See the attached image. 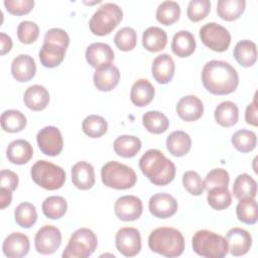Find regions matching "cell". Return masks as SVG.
I'll return each instance as SVG.
<instances>
[{
    "mask_svg": "<svg viewBox=\"0 0 258 258\" xmlns=\"http://www.w3.org/2000/svg\"><path fill=\"white\" fill-rule=\"evenodd\" d=\"M202 82L205 89L211 94L228 95L236 91L239 85V76L229 62L213 59L204 66Z\"/></svg>",
    "mask_w": 258,
    "mask_h": 258,
    "instance_id": "cell-1",
    "label": "cell"
},
{
    "mask_svg": "<svg viewBox=\"0 0 258 258\" xmlns=\"http://www.w3.org/2000/svg\"><path fill=\"white\" fill-rule=\"evenodd\" d=\"M142 173L155 185H166L175 176L174 163L158 149H148L139 159Z\"/></svg>",
    "mask_w": 258,
    "mask_h": 258,
    "instance_id": "cell-2",
    "label": "cell"
},
{
    "mask_svg": "<svg viewBox=\"0 0 258 258\" xmlns=\"http://www.w3.org/2000/svg\"><path fill=\"white\" fill-rule=\"evenodd\" d=\"M148 246L152 252L162 256L177 257L183 253L184 238L175 228L160 227L150 233Z\"/></svg>",
    "mask_w": 258,
    "mask_h": 258,
    "instance_id": "cell-3",
    "label": "cell"
},
{
    "mask_svg": "<svg viewBox=\"0 0 258 258\" xmlns=\"http://www.w3.org/2000/svg\"><path fill=\"white\" fill-rule=\"evenodd\" d=\"M191 246L199 256L205 258H223L229 252L227 240L209 230L197 231L192 236Z\"/></svg>",
    "mask_w": 258,
    "mask_h": 258,
    "instance_id": "cell-4",
    "label": "cell"
},
{
    "mask_svg": "<svg viewBox=\"0 0 258 258\" xmlns=\"http://www.w3.org/2000/svg\"><path fill=\"white\" fill-rule=\"evenodd\" d=\"M32 180L39 186L47 190H55L60 188L66 181L64 170L47 160H37L30 169Z\"/></svg>",
    "mask_w": 258,
    "mask_h": 258,
    "instance_id": "cell-5",
    "label": "cell"
},
{
    "mask_svg": "<svg viewBox=\"0 0 258 258\" xmlns=\"http://www.w3.org/2000/svg\"><path fill=\"white\" fill-rule=\"evenodd\" d=\"M102 182L111 188L128 189L135 185L137 175L128 165L118 161H109L101 168Z\"/></svg>",
    "mask_w": 258,
    "mask_h": 258,
    "instance_id": "cell-6",
    "label": "cell"
},
{
    "mask_svg": "<svg viewBox=\"0 0 258 258\" xmlns=\"http://www.w3.org/2000/svg\"><path fill=\"white\" fill-rule=\"evenodd\" d=\"M123 18L122 9L115 3L101 5L90 19V30L99 36L111 33Z\"/></svg>",
    "mask_w": 258,
    "mask_h": 258,
    "instance_id": "cell-7",
    "label": "cell"
},
{
    "mask_svg": "<svg viewBox=\"0 0 258 258\" xmlns=\"http://www.w3.org/2000/svg\"><path fill=\"white\" fill-rule=\"evenodd\" d=\"M98 246L96 234L88 228H80L71 236L62 252L63 258H87L91 256Z\"/></svg>",
    "mask_w": 258,
    "mask_h": 258,
    "instance_id": "cell-8",
    "label": "cell"
},
{
    "mask_svg": "<svg viewBox=\"0 0 258 258\" xmlns=\"http://www.w3.org/2000/svg\"><path fill=\"white\" fill-rule=\"evenodd\" d=\"M200 37L207 47L217 52L226 51L231 43L229 30L216 22H209L203 25L200 28Z\"/></svg>",
    "mask_w": 258,
    "mask_h": 258,
    "instance_id": "cell-9",
    "label": "cell"
},
{
    "mask_svg": "<svg viewBox=\"0 0 258 258\" xmlns=\"http://www.w3.org/2000/svg\"><path fill=\"white\" fill-rule=\"evenodd\" d=\"M61 244L60 231L51 225L41 227L34 237L35 250L42 255L54 253Z\"/></svg>",
    "mask_w": 258,
    "mask_h": 258,
    "instance_id": "cell-10",
    "label": "cell"
},
{
    "mask_svg": "<svg viewBox=\"0 0 258 258\" xmlns=\"http://www.w3.org/2000/svg\"><path fill=\"white\" fill-rule=\"evenodd\" d=\"M37 145L40 151L48 156L58 155L63 147V140L58 128L45 126L36 135Z\"/></svg>",
    "mask_w": 258,
    "mask_h": 258,
    "instance_id": "cell-11",
    "label": "cell"
},
{
    "mask_svg": "<svg viewBox=\"0 0 258 258\" xmlns=\"http://www.w3.org/2000/svg\"><path fill=\"white\" fill-rule=\"evenodd\" d=\"M117 250L126 257H134L141 250V236L133 227L121 228L115 237Z\"/></svg>",
    "mask_w": 258,
    "mask_h": 258,
    "instance_id": "cell-12",
    "label": "cell"
},
{
    "mask_svg": "<svg viewBox=\"0 0 258 258\" xmlns=\"http://www.w3.org/2000/svg\"><path fill=\"white\" fill-rule=\"evenodd\" d=\"M143 211L142 201L135 196H123L116 200L114 212L116 217L124 222L135 221L140 218Z\"/></svg>",
    "mask_w": 258,
    "mask_h": 258,
    "instance_id": "cell-13",
    "label": "cell"
},
{
    "mask_svg": "<svg viewBox=\"0 0 258 258\" xmlns=\"http://www.w3.org/2000/svg\"><path fill=\"white\" fill-rule=\"evenodd\" d=\"M177 207L175 198L166 192L155 194L148 202L149 212L159 219H167L173 216L177 211Z\"/></svg>",
    "mask_w": 258,
    "mask_h": 258,
    "instance_id": "cell-14",
    "label": "cell"
},
{
    "mask_svg": "<svg viewBox=\"0 0 258 258\" xmlns=\"http://www.w3.org/2000/svg\"><path fill=\"white\" fill-rule=\"evenodd\" d=\"M229 252L233 256H243L248 253L252 246V237L248 231L234 227L226 234Z\"/></svg>",
    "mask_w": 258,
    "mask_h": 258,
    "instance_id": "cell-15",
    "label": "cell"
},
{
    "mask_svg": "<svg viewBox=\"0 0 258 258\" xmlns=\"http://www.w3.org/2000/svg\"><path fill=\"white\" fill-rule=\"evenodd\" d=\"M93 81L95 87L102 92L112 91L120 81V72L113 63H108L96 69Z\"/></svg>",
    "mask_w": 258,
    "mask_h": 258,
    "instance_id": "cell-16",
    "label": "cell"
},
{
    "mask_svg": "<svg viewBox=\"0 0 258 258\" xmlns=\"http://www.w3.org/2000/svg\"><path fill=\"white\" fill-rule=\"evenodd\" d=\"M176 113L183 121L194 122L203 116L204 104L197 96L187 95L177 102Z\"/></svg>",
    "mask_w": 258,
    "mask_h": 258,
    "instance_id": "cell-17",
    "label": "cell"
},
{
    "mask_svg": "<svg viewBox=\"0 0 258 258\" xmlns=\"http://www.w3.org/2000/svg\"><path fill=\"white\" fill-rule=\"evenodd\" d=\"M30 243L26 235L13 232L9 234L3 241V254L9 258H20L27 255L29 252Z\"/></svg>",
    "mask_w": 258,
    "mask_h": 258,
    "instance_id": "cell-18",
    "label": "cell"
},
{
    "mask_svg": "<svg viewBox=\"0 0 258 258\" xmlns=\"http://www.w3.org/2000/svg\"><path fill=\"white\" fill-rule=\"evenodd\" d=\"M89 64L95 69L112 63L114 60V51L111 46L104 42H94L90 44L85 53Z\"/></svg>",
    "mask_w": 258,
    "mask_h": 258,
    "instance_id": "cell-19",
    "label": "cell"
},
{
    "mask_svg": "<svg viewBox=\"0 0 258 258\" xmlns=\"http://www.w3.org/2000/svg\"><path fill=\"white\" fill-rule=\"evenodd\" d=\"M95 170L91 163L79 161L72 167V181L74 185L81 189L87 190L95 184Z\"/></svg>",
    "mask_w": 258,
    "mask_h": 258,
    "instance_id": "cell-20",
    "label": "cell"
},
{
    "mask_svg": "<svg viewBox=\"0 0 258 258\" xmlns=\"http://www.w3.org/2000/svg\"><path fill=\"white\" fill-rule=\"evenodd\" d=\"M174 69L175 66L172 57L167 53H161L157 55L152 62V77L158 84H167L173 78Z\"/></svg>",
    "mask_w": 258,
    "mask_h": 258,
    "instance_id": "cell-21",
    "label": "cell"
},
{
    "mask_svg": "<svg viewBox=\"0 0 258 258\" xmlns=\"http://www.w3.org/2000/svg\"><path fill=\"white\" fill-rule=\"evenodd\" d=\"M36 72V64L32 56L28 54H19L11 62V74L18 82H28Z\"/></svg>",
    "mask_w": 258,
    "mask_h": 258,
    "instance_id": "cell-22",
    "label": "cell"
},
{
    "mask_svg": "<svg viewBox=\"0 0 258 258\" xmlns=\"http://www.w3.org/2000/svg\"><path fill=\"white\" fill-rule=\"evenodd\" d=\"M6 156L13 164H25L33 156L31 144L24 139H16L9 143L6 149Z\"/></svg>",
    "mask_w": 258,
    "mask_h": 258,
    "instance_id": "cell-23",
    "label": "cell"
},
{
    "mask_svg": "<svg viewBox=\"0 0 258 258\" xmlns=\"http://www.w3.org/2000/svg\"><path fill=\"white\" fill-rule=\"evenodd\" d=\"M155 89L146 79L137 80L131 87L130 100L136 107H145L153 100Z\"/></svg>",
    "mask_w": 258,
    "mask_h": 258,
    "instance_id": "cell-24",
    "label": "cell"
},
{
    "mask_svg": "<svg viewBox=\"0 0 258 258\" xmlns=\"http://www.w3.org/2000/svg\"><path fill=\"white\" fill-rule=\"evenodd\" d=\"M25 106L32 111H41L49 103L48 91L40 85H33L26 89L23 96Z\"/></svg>",
    "mask_w": 258,
    "mask_h": 258,
    "instance_id": "cell-25",
    "label": "cell"
},
{
    "mask_svg": "<svg viewBox=\"0 0 258 258\" xmlns=\"http://www.w3.org/2000/svg\"><path fill=\"white\" fill-rule=\"evenodd\" d=\"M196 39L191 32L180 30L176 32L171 41V50L178 57H187L196 50Z\"/></svg>",
    "mask_w": 258,
    "mask_h": 258,
    "instance_id": "cell-26",
    "label": "cell"
},
{
    "mask_svg": "<svg viewBox=\"0 0 258 258\" xmlns=\"http://www.w3.org/2000/svg\"><path fill=\"white\" fill-rule=\"evenodd\" d=\"M167 43L166 32L157 26L146 28L142 34V44L150 52H158L164 49Z\"/></svg>",
    "mask_w": 258,
    "mask_h": 258,
    "instance_id": "cell-27",
    "label": "cell"
},
{
    "mask_svg": "<svg viewBox=\"0 0 258 258\" xmlns=\"http://www.w3.org/2000/svg\"><path fill=\"white\" fill-rule=\"evenodd\" d=\"M191 147L190 136L181 130L171 132L166 138V148L170 154L176 157L185 155Z\"/></svg>",
    "mask_w": 258,
    "mask_h": 258,
    "instance_id": "cell-28",
    "label": "cell"
},
{
    "mask_svg": "<svg viewBox=\"0 0 258 258\" xmlns=\"http://www.w3.org/2000/svg\"><path fill=\"white\" fill-rule=\"evenodd\" d=\"M233 55L240 66L244 68L252 67L257 60V46L251 40H240L234 47Z\"/></svg>",
    "mask_w": 258,
    "mask_h": 258,
    "instance_id": "cell-29",
    "label": "cell"
},
{
    "mask_svg": "<svg viewBox=\"0 0 258 258\" xmlns=\"http://www.w3.org/2000/svg\"><path fill=\"white\" fill-rule=\"evenodd\" d=\"M66 50V48L59 45L43 42L38 53L39 60L44 68H55L59 66L64 59Z\"/></svg>",
    "mask_w": 258,
    "mask_h": 258,
    "instance_id": "cell-30",
    "label": "cell"
},
{
    "mask_svg": "<svg viewBox=\"0 0 258 258\" xmlns=\"http://www.w3.org/2000/svg\"><path fill=\"white\" fill-rule=\"evenodd\" d=\"M141 140L133 135H121L114 141L113 147L117 155L124 158L134 157L141 149Z\"/></svg>",
    "mask_w": 258,
    "mask_h": 258,
    "instance_id": "cell-31",
    "label": "cell"
},
{
    "mask_svg": "<svg viewBox=\"0 0 258 258\" xmlns=\"http://www.w3.org/2000/svg\"><path fill=\"white\" fill-rule=\"evenodd\" d=\"M214 116L219 125L223 127H231L238 122L239 109L235 103L224 101L216 107Z\"/></svg>",
    "mask_w": 258,
    "mask_h": 258,
    "instance_id": "cell-32",
    "label": "cell"
},
{
    "mask_svg": "<svg viewBox=\"0 0 258 258\" xmlns=\"http://www.w3.org/2000/svg\"><path fill=\"white\" fill-rule=\"evenodd\" d=\"M246 7L245 0H219L217 4L218 15L226 21H234L240 18Z\"/></svg>",
    "mask_w": 258,
    "mask_h": 258,
    "instance_id": "cell-33",
    "label": "cell"
},
{
    "mask_svg": "<svg viewBox=\"0 0 258 258\" xmlns=\"http://www.w3.org/2000/svg\"><path fill=\"white\" fill-rule=\"evenodd\" d=\"M234 197L238 200L243 199H255L257 194L256 180L247 173L239 174L233 184Z\"/></svg>",
    "mask_w": 258,
    "mask_h": 258,
    "instance_id": "cell-34",
    "label": "cell"
},
{
    "mask_svg": "<svg viewBox=\"0 0 258 258\" xmlns=\"http://www.w3.org/2000/svg\"><path fill=\"white\" fill-rule=\"evenodd\" d=\"M1 127L9 133H17L22 131L26 126V117L18 110H6L1 114Z\"/></svg>",
    "mask_w": 258,
    "mask_h": 258,
    "instance_id": "cell-35",
    "label": "cell"
},
{
    "mask_svg": "<svg viewBox=\"0 0 258 258\" xmlns=\"http://www.w3.org/2000/svg\"><path fill=\"white\" fill-rule=\"evenodd\" d=\"M142 123L145 129L153 134L165 132L169 126L167 117L159 111H147L142 117Z\"/></svg>",
    "mask_w": 258,
    "mask_h": 258,
    "instance_id": "cell-36",
    "label": "cell"
},
{
    "mask_svg": "<svg viewBox=\"0 0 258 258\" xmlns=\"http://www.w3.org/2000/svg\"><path fill=\"white\" fill-rule=\"evenodd\" d=\"M41 209L46 218L57 220L64 216L68 209V204L64 198L60 196H50L43 201Z\"/></svg>",
    "mask_w": 258,
    "mask_h": 258,
    "instance_id": "cell-37",
    "label": "cell"
},
{
    "mask_svg": "<svg viewBox=\"0 0 258 258\" xmlns=\"http://www.w3.org/2000/svg\"><path fill=\"white\" fill-rule=\"evenodd\" d=\"M236 207V215L240 222L248 225L256 224L258 220V207L255 199L239 200Z\"/></svg>",
    "mask_w": 258,
    "mask_h": 258,
    "instance_id": "cell-38",
    "label": "cell"
},
{
    "mask_svg": "<svg viewBox=\"0 0 258 258\" xmlns=\"http://www.w3.org/2000/svg\"><path fill=\"white\" fill-rule=\"evenodd\" d=\"M156 20L163 25H171L179 19L180 6L175 1H163L156 9Z\"/></svg>",
    "mask_w": 258,
    "mask_h": 258,
    "instance_id": "cell-39",
    "label": "cell"
},
{
    "mask_svg": "<svg viewBox=\"0 0 258 258\" xmlns=\"http://www.w3.org/2000/svg\"><path fill=\"white\" fill-rule=\"evenodd\" d=\"M207 201L214 210L223 211L231 206L232 195L228 186H217L208 190Z\"/></svg>",
    "mask_w": 258,
    "mask_h": 258,
    "instance_id": "cell-40",
    "label": "cell"
},
{
    "mask_svg": "<svg viewBox=\"0 0 258 258\" xmlns=\"http://www.w3.org/2000/svg\"><path fill=\"white\" fill-rule=\"evenodd\" d=\"M14 219L19 227L24 229L31 228L37 220L35 206L27 202L19 204L14 211Z\"/></svg>",
    "mask_w": 258,
    "mask_h": 258,
    "instance_id": "cell-41",
    "label": "cell"
},
{
    "mask_svg": "<svg viewBox=\"0 0 258 258\" xmlns=\"http://www.w3.org/2000/svg\"><path fill=\"white\" fill-rule=\"evenodd\" d=\"M84 133L91 138H99L108 130V123L104 117L99 115H89L82 122Z\"/></svg>",
    "mask_w": 258,
    "mask_h": 258,
    "instance_id": "cell-42",
    "label": "cell"
},
{
    "mask_svg": "<svg viewBox=\"0 0 258 258\" xmlns=\"http://www.w3.org/2000/svg\"><path fill=\"white\" fill-rule=\"evenodd\" d=\"M233 146L242 153L252 151L257 144V136L253 131L240 129L236 131L231 139Z\"/></svg>",
    "mask_w": 258,
    "mask_h": 258,
    "instance_id": "cell-43",
    "label": "cell"
},
{
    "mask_svg": "<svg viewBox=\"0 0 258 258\" xmlns=\"http://www.w3.org/2000/svg\"><path fill=\"white\" fill-rule=\"evenodd\" d=\"M114 42L116 46L122 51L132 50L136 46L137 34L133 28L123 27L116 32L114 36Z\"/></svg>",
    "mask_w": 258,
    "mask_h": 258,
    "instance_id": "cell-44",
    "label": "cell"
},
{
    "mask_svg": "<svg viewBox=\"0 0 258 258\" xmlns=\"http://www.w3.org/2000/svg\"><path fill=\"white\" fill-rule=\"evenodd\" d=\"M211 11V2L209 0H191L186 9V15L192 22L205 19Z\"/></svg>",
    "mask_w": 258,
    "mask_h": 258,
    "instance_id": "cell-45",
    "label": "cell"
},
{
    "mask_svg": "<svg viewBox=\"0 0 258 258\" xmlns=\"http://www.w3.org/2000/svg\"><path fill=\"white\" fill-rule=\"evenodd\" d=\"M39 35V28L33 21L24 20L17 26V37L20 42L24 44H30L34 42Z\"/></svg>",
    "mask_w": 258,
    "mask_h": 258,
    "instance_id": "cell-46",
    "label": "cell"
},
{
    "mask_svg": "<svg viewBox=\"0 0 258 258\" xmlns=\"http://www.w3.org/2000/svg\"><path fill=\"white\" fill-rule=\"evenodd\" d=\"M230 182V176L226 169L215 168L212 169L205 177L204 186L205 189L210 190L213 187L217 186H228Z\"/></svg>",
    "mask_w": 258,
    "mask_h": 258,
    "instance_id": "cell-47",
    "label": "cell"
},
{
    "mask_svg": "<svg viewBox=\"0 0 258 258\" xmlns=\"http://www.w3.org/2000/svg\"><path fill=\"white\" fill-rule=\"evenodd\" d=\"M182 184L184 188L192 196H201L204 190V180L201 175L194 170L185 171L182 175Z\"/></svg>",
    "mask_w": 258,
    "mask_h": 258,
    "instance_id": "cell-48",
    "label": "cell"
},
{
    "mask_svg": "<svg viewBox=\"0 0 258 258\" xmlns=\"http://www.w3.org/2000/svg\"><path fill=\"white\" fill-rule=\"evenodd\" d=\"M43 42L56 44V45H59L67 49L70 44V37L66 30H63L61 28L54 27V28L48 29L45 32L44 37H43Z\"/></svg>",
    "mask_w": 258,
    "mask_h": 258,
    "instance_id": "cell-49",
    "label": "cell"
},
{
    "mask_svg": "<svg viewBox=\"0 0 258 258\" xmlns=\"http://www.w3.org/2000/svg\"><path fill=\"white\" fill-rule=\"evenodd\" d=\"M4 6L6 10L13 15H24L29 13L33 6L34 1L33 0H5Z\"/></svg>",
    "mask_w": 258,
    "mask_h": 258,
    "instance_id": "cell-50",
    "label": "cell"
},
{
    "mask_svg": "<svg viewBox=\"0 0 258 258\" xmlns=\"http://www.w3.org/2000/svg\"><path fill=\"white\" fill-rule=\"evenodd\" d=\"M18 175L9 169H2L0 172V186L11 191L15 190L18 186Z\"/></svg>",
    "mask_w": 258,
    "mask_h": 258,
    "instance_id": "cell-51",
    "label": "cell"
},
{
    "mask_svg": "<svg viewBox=\"0 0 258 258\" xmlns=\"http://www.w3.org/2000/svg\"><path fill=\"white\" fill-rule=\"evenodd\" d=\"M257 102L256 97H254L253 101L247 106L245 111V121L253 126L258 125V119H257Z\"/></svg>",
    "mask_w": 258,
    "mask_h": 258,
    "instance_id": "cell-52",
    "label": "cell"
},
{
    "mask_svg": "<svg viewBox=\"0 0 258 258\" xmlns=\"http://www.w3.org/2000/svg\"><path fill=\"white\" fill-rule=\"evenodd\" d=\"M0 45H1V48H0L1 55H4L7 52H9L12 48V39H11V37L9 35H7L6 33L1 32L0 33Z\"/></svg>",
    "mask_w": 258,
    "mask_h": 258,
    "instance_id": "cell-53",
    "label": "cell"
},
{
    "mask_svg": "<svg viewBox=\"0 0 258 258\" xmlns=\"http://www.w3.org/2000/svg\"><path fill=\"white\" fill-rule=\"evenodd\" d=\"M0 201H1V206L0 208L3 210L6 207H8L11 204L12 201V191L6 188L1 187L0 188Z\"/></svg>",
    "mask_w": 258,
    "mask_h": 258,
    "instance_id": "cell-54",
    "label": "cell"
}]
</instances>
